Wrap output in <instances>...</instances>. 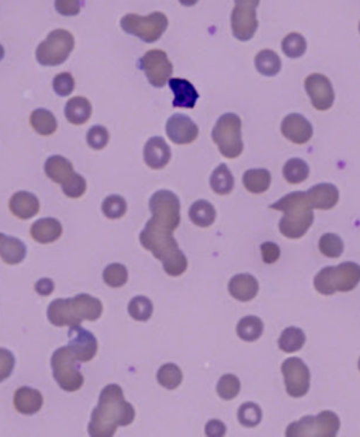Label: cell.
Returning a JSON list of instances; mask_svg holds the SVG:
<instances>
[{
  "mask_svg": "<svg viewBox=\"0 0 360 437\" xmlns=\"http://www.w3.org/2000/svg\"><path fill=\"white\" fill-rule=\"evenodd\" d=\"M134 419L135 409L125 401L120 385L109 384L100 392L88 431L91 436L112 437L116 435L119 426H128Z\"/></svg>",
  "mask_w": 360,
  "mask_h": 437,
  "instance_id": "1",
  "label": "cell"
},
{
  "mask_svg": "<svg viewBox=\"0 0 360 437\" xmlns=\"http://www.w3.org/2000/svg\"><path fill=\"white\" fill-rule=\"evenodd\" d=\"M139 242L146 250L152 252V255L162 262L163 269L169 276L178 277L186 272L187 257L179 249V245L173 238V232L159 228L148 221L144 231L139 233Z\"/></svg>",
  "mask_w": 360,
  "mask_h": 437,
  "instance_id": "2",
  "label": "cell"
},
{
  "mask_svg": "<svg viewBox=\"0 0 360 437\" xmlns=\"http://www.w3.org/2000/svg\"><path fill=\"white\" fill-rule=\"evenodd\" d=\"M102 314V301L89 294L55 300L50 304L47 311L48 321L55 327H75L81 325L83 321H98Z\"/></svg>",
  "mask_w": 360,
  "mask_h": 437,
  "instance_id": "3",
  "label": "cell"
},
{
  "mask_svg": "<svg viewBox=\"0 0 360 437\" xmlns=\"http://www.w3.org/2000/svg\"><path fill=\"white\" fill-rule=\"evenodd\" d=\"M270 209L284 214L279 222V229L286 238L290 239L303 238L314 222V209L307 193L303 192H294L284 196L272 204Z\"/></svg>",
  "mask_w": 360,
  "mask_h": 437,
  "instance_id": "4",
  "label": "cell"
},
{
  "mask_svg": "<svg viewBox=\"0 0 360 437\" xmlns=\"http://www.w3.org/2000/svg\"><path fill=\"white\" fill-rule=\"evenodd\" d=\"M359 283L360 266L352 262L324 267L314 279V287L323 296H332L337 291H352Z\"/></svg>",
  "mask_w": 360,
  "mask_h": 437,
  "instance_id": "5",
  "label": "cell"
},
{
  "mask_svg": "<svg viewBox=\"0 0 360 437\" xmlns=\"http://www.w3.org/2000/svg\"><path fill=\"white\" fill-rule=\"evenodd\" d=\"M79 359L69 346L59 347L51 357L52 374L58 385L68 392H75L82 388L85 378L79 370Z\"/></svg>",
  "mask_w": 360,
  "mask_h": 437,
  "instance_id": "6",
  "label": "cell"
},
{
  "mask_svg": "<svg viewBox=\"0 0 360 437\" xmlns=\"http://www.w3.org/2000/svg\"><path fill=\"white\" fill-rule=\"evenodd\" d=\"M168 24V17L161 11H155L148 16L129 13L125 14L120 21L121 28L127 34L135 35L148 44L158 41L166 31Z\"/></svg>",
  "mask_w": 360,
  "mask_h": 437,
  "instance_id": "7",
  "label": "cell"
},
{
  "mask_svg": "<svg viewBox=\"0 0 360 437\" xmlns=\"http://www.w3.org/2000/svg\"><path fill=\"white\" fill-rule=\"evenodd\" d=\"M74 48V35L66 30L58 28L51 31L47 40L38 45L35 58L37 62L42 66H58L69 58Z\"/></svg>",
  "mask_w": 360,
  "mask_h": 437,
  "instance_id": "8",
  "label": "cell"
},
{
  "mask_svg": "<svg viewBox=\"0 0 360 437\" xmlns=\"http://www.w3.org/2000/svg\"><path fill=\"white\" fill-rule=\"evenodd\" d=\"M240 118L237 114L227 112L221 115L213 129V141L217 144L223 156L228 159L238 158L243 151L240 135Z\"/></svg>",
  "mask_w": 360,
  "mask_h": 437,
  "instance_id": "9",
  "label": "cell"
},
{
  "mask_svg": "<svg viewBox=\"0 0 360 437\" xmlns=\"http://www.w3.org/2000/svg\"><path fill=\"white\" fill-rule=\"evenodd\" d=\"M339 418L331 411H324L318 416H306L298 422L289 425L286 435L289 437H334L339 432Z\"/></svg>",
  "mask_w": 360,
  "mask_h": 437,
  "instance_id": "10",
  "label": "cell"
},
{
  "mask_svg": "<svg viewBox=\"0 0 360 437\" xmlns=\"http://www.w3.org/2000/svg\"><path fill=\"white\" fill-rule=\"evenodd\" d=\"M151 221L175 231L180 223V202L178 196L169 190H158L149 200Z\"/></svg>",
  "mask_w": 360,
  "mask_h": 437,
  "instance_id": "11",
  "label": "cell"
},
{
  "mask_svg": "<svg viewBox=\"0 0 360 437\" xmlns=\"http://www.w3.org/2000/svg\"><path fill=\"white\" fill-rule=\"evenodd\" d=\"M139 68L145 72L148 82L153 88H163L173 72V65L169 61L165 51L152 49L148 51L139 59Z\"/></svg>",
  "mask_w": 360,
  "mask_h": 437,
  "instance_id": "12",
  "label": "cell"
},
{
  "mask_svg": "<svg viewBox=\"0 0 360 437\" xmlns=\"http://www.w3.org/2000/svg\"><path fill=\"white\" fill-rule=\"evenodd\" d=\"M281 373L284 377L287 394L290 397L301 398L308 392L311 374L307 364L301 359L298 357L287 359L281 364Z\"/></svg>",
  "mask_w": 360,
  "mask_h": 437,
  "instance_id": "13",
  "label": "cell"
},
{
  "mask_svg": "<svg viewBox=\"0 0 360 437\" xmlns=\"http://www.w3.org/2000/svg\"><path fill=\"white\" fill-rule=\"evenodd\" d=\"M306 91L313 106L320 111L331 109L335 100V93L330 79L321 74H313L306 79Z\"/></svg>",
  "mask_w": 360,
  "mask_h": 437,
  "instance_id": "14",
  "label": "cell"
},
{
  "mask_svg": "<svg viewBox=\"0 0 360 437\" xmlns=\"http://www.w3.org/2000/svg\"><path fill=\"white\" fill-rule=\"evenodd\" d=\"M68 336H69V347L76 354L81 363L91 361L96 356L99 346L98 339L92 332L82 328L81 325H75L69 327Z\"/></svg>",
  "mask_w": 360,
  "mask_h": 437,
  "instance_id": "15",
  "label": "cell"
},
{
  "mask_svg": "<svg viewBox=\"0 0 360 437\" xmlns=\"http://www.w3.org/2000/svg\"><path fill=\"white\" fill-rule=\"evenodd\" d=\"M166 134L172 142L178 145H187L197 139L199 127L190 117L175 114L166 122Z\"/></svg>",
  "mask_w": 360,
  "mask_h": 437,
  "instance_id": "16",
  "label": "cell"
},
{
  "mask_svg": "<svg viewBox=\"0 0 360 437\" xmlns=\"http://www.w3.org/2000/svg\"><path fill=\"white\" fill-rule=\"evenodd\" d=\"M281 134L293 144H307L313 138V125L301 114H289L281 122Z\"/></svg>",
  "mask_w": 360,
  "mask_h": 437,
  "instance_id": "17",
  "label": "cell"
},
{
  "mask_svg": "<svg viewBox=\"0 0 360 437\" xmlns=\"http://www.w3.org/2000/svg\"><path fill=\"white\" fill-rule=\"evenodd\" d=\"M231 27L236 38H238L240 41L250 40L257 30V18L255 8L236 6L231 14Z\"/></svg>",
  "mask_w": 360,
  "mask_h": 437,
  "instance_id": "18",
  "label": "cell"
},
{
  "mask_svg": "<svg viewBox=\"0 0 360 437\" xmlns=\"http://www.w3.org/2000/svg\"><path fill=\"white\" fill-rule=\"evenodd\" d=\"M170 156V148L161 136H152L144 146V161L153 170L163 169L169 163Z\"/></svg>",
  "mask_w": 360,
  "mask_h": 437,
  "instance_id": "19",
  "label": "cell"
},
{
  "mask_svg": "<svg viewBox=\"0 0 360 437\" xmlns=\"http://www.w3.org/2000/svg\"><path fill=\"white\" fill-rule=\"evenodd\" d=\"M169 88L175 95L173 107L180 109H193L199 100V93L196 88L186 79L182 78H170Z\"/></svg>",
  "mask_w": 360,
  "mask_h": 437,
  "instance_id": "20",
  "label": "cell"
},
{
  "mask_svg": "<svg viewBox=\"0 0 360 437\" xmlns=\"http://www.w3.org/2000/svg\"><path fill=\"white\" fill-rule=\"evenodd\" d=\"M307 196L313 209L317 210H331L339 202L338 187L330 183H321L311 187L307 192Z\"/></svg>",
  "mask_w": 360,
  "mask_h": 437,
  "instance_id": "21",
  "label": "cell"
},
{
  "mask_svg": "<svg viewBox=\"0 0 360 437\" xmlns=\"http://www.w3.org/2000/svg\"><path fill=\"white\" fill-rule=\"evenodd\" d=\"M8 209L11 214L17 218H33L40 213V200L33 193L18 192L11 196L8 202Z\"/></svg>",
  "mask_w": 360,
  "mask_h": 437,
  "instance_id": "22",
  "label": "cell"
},
{
  "mask_svg": "<svg viewBox=\"0 0 360 437\" xmlns=\"http://www.w3.org/2000/svg\"><path fill=\"white\" fill-rule=\"evenodd\" d=\"M13 402L17 412L23 415H34L42 408L44 400L40 391L30 387H21L14 392Z\"/></svg>",
  "mask_w": 360,
  "mask_h": 437,
  "instance_id": "23",
  "label": "cell"
},
{
  "mask_svg": "<svg viewBox=\"0 0 360 437\" xmlns=\"http://www.w3.org/2000/svg\"><path fill=\"white\" fill-rule=\"evenodd\" d=\"M230 294L242 303L250 301L259 291V283L252 274H237L228 284Z\"/></svg>",
  "mask_w": 360,
  "mask_h": 437,
  "instance_id": "24",
  "label": "cell"
},
{
  "mask_svg": "<svg viewBox=\"0 0 360 437\" xmlns=\"http://www.w3.org/2000/svg\"><path fill=\"white\" fill-rule=\"evenodd\" d=\"M30 233L38 243H52L62 236V225L55 218L38 219L31 225Z\"/></svg>",
  "mask_w": 360,
  "mask_h": 437,
  "instance_id": "25",
  "label": "cell"
},
{
  "mask_svg": "<svg viewBox=\"0 0 360 437\" xmlns=\"http://www.w3.org/2000/svg\"><path fill=\"white\" fill-rule=\"evenodd\" d=\"M44 169H45L47 176L58 185H64L65 182H68L75 175L74 165L66 158H64L61 155H54V156L48 158Z\"/></svg>",
  "mask_w": 360,
  "mask_h": 437,
  "instance_id": "26",
  "label": "cell"
},
{
  "mask_svg": "<svg viewBox=\"0 0 360 437\" xmlns=\"http://www.w3.org/2000/svg\"><path fill=\"white\" fill-rule=\"evenodd\" d=\"M92 115V105L88 99L78 96L71 99L65 106V117L74 125H82L89 121Z\"/></svg>",
  "mask_w": 360,
  "mask_h": 437,
  "instance_id": "27",
  "label": "cell"
},
{
  "mask_svg": "<svg viewBox=\"0 0 360 437\" xmlns=\"http://www.w3.org/2000/svg\"><path fill=\"white\" fill-rule=\"evenodd\" d=\"M242 182L249 193L262 194L270 187L272 177L270 172L266 169H250L243 173Z\"/></svg>",
  "mask_w": 360,
  "mask_h": 437,
  "instance_id": "28",
  "label": "cell"
},
{
  "mask_svg": "<svg viewBox=\"0 0 360 437\" xmlns=\"http://www.w3.org/2000/svg\"><path fill=\"white\" fill-rule=\"evenodd\" d=\"M216 216L217 214L214 206L207 200H197L196 203L192 204L189 210L190 221L200 228L211 226L216 221Z\"/></svg>",
  "mask_w": 360,
  "mask_h": 437,
  "instance_id": "29",
  "label": "cell"
},
{
  "mask_svg": "<svg viewBox=\"0 0 360 437\" xmlns=\"http://www.w3.org/2000/svg\"><path fill=\"white\" fill-rule=\"evenodd\" d=\"M30 124L37 134L44 136L54 134L58 127L55 115L45 109L34 110L30 115Z\"/></svg>",
  "mask_w": 360,
  "mask_h": 437,
  "instance_id": "30",
  "label": "cell"
},
{
  "mask_svg": "<svg viewBox=\"0 0 360 437\" xmlns=\"http://www.w3.org/2000/svg\"><path fill=\"white\" fill-rule=\"evenodd\" d=\"M234 185H236L234 176L230 172L228 166L224 165V163L217 166V169L213 172V175L210 177V186H211L213 192L217 193V194H221V196L230 194L234 189Z\"/></svg>",
  "mask_w": 360,
  "mask_h": 437,
  "instance_id": "31",
  "label": "cell"
},
{
  "mask_svg": "<svg viewBox=\"0 0 360 437\" xmlns=\"http://www.w3.org/2000/svg\"><path fill=\"white\" fill-rule=\"evenodd\" d=\"M27 247L25 245L13 236H7L3 245V249L0 252V257L7 264H18L25 259Z\"/></svg>",
  "mask_w": 360,
  "mask_h": 437,
  "instance_id": "32",
  "label": "cell"
},
{
  "mask_svg": "<svg viewBox=\"0 0 360 437\" xmlns=\"http://www.w3.org/2000/svg\"><path fill=\"white\" fill-rule=\"evenodd\" d=\"M255 65L257 72L265 76H274L281 69V61L279 55L272 49L260 51L255 58Z\"/></svg>",
  "mask_w": 360,
  "mask_h": 437,
  "instance_id": "33",
  "label": "cell"
},
{
  "mask_svg": "<svg viewBox=\"0 0 360 437\" xmlns=\"http://www.w3.org/2000/svg\"><path fill=\"white\" fill-rule=\"evenodd\" d=\"M306 343V334L300 328H286L279 337V347L286 353H294L301 350Z\"/></svg>",
  "mask_w": 360,
  "mask_h": 437,
  "instance_id": "34",
  "label": "cell"
},
{
  "mask_svg": "<svg viewBox=\"0 0 360 437\" xmlns=\"http://www.w3.org/2000/svg\"><path fill=\"white\" fill-rule=\"evenodd\" d=\"M310 175V168L307 162L303 159H290L286 162L283 168V176L284 179L291 183V185H298L303 183Z\"/></svg>",
  "mask_w": 360,
  "mask_h": 437,
  "instance_id": "35",
  "label": "cell"
},
{
  "mask_svg": "<svg viewBox=\"0 0 360 437\" xmlns=\"http://www.w3.org/2000/svg\"><path fill=\"white\" fill-rule=\"evenodd\" d=\"M156 378H158V383L163 388H166V390H176L182 384V381H183V373H182V370L176 364L168 363V364H163L158 370Z\"/></svg>",
  "mask_w": 360,
  "mask_h": 437,
  "instance_id": "36",
  "label": "cell"
},
{
  "mask_svg": "<svg viewBox=\"0 0 360 437\" xmlns=\"http://www.w3.org/2000/svg\"><path fill=\"white\" fill-rule=\"evenodd\" d=\"M237 333L245 342H255L263 333V322L257 317H245L238 322Z\"/></svg>",
  "mask_w": 360,
  "mask_h": 437,
  "instance_id": "37",
  "label": "cell"
},
{
  "mask_svg": "<svg viewBox=\"0 0 360 437\" xmlns=\"http://www.w3.org/2000/svg\"><path fill=\"white\" fill-rule=\"evenodd\" d=\"M152 313H153L152 301L146 297H142V296L134 297L128 304V314L135 321L145 322L152 317Z\"/></svg>",
  "mask_w": 360,
  "mask_h": 437,
  "instance_id": "38",
  "label": "cell"
},
{
  "mask_svg": "<svg viewBox=\"0 0 360 437\" xmlns=\"http://www.w3.org/2000/svg\"><path fill=\"white\" fill-rule=\"evenodd\" d=\"M281 49L289 58H300L307 49V41L301 34L290 33L281 41Z\"/></svg>",
  "mask_w": 360,
  "mask_h": 437,
  "instance_id": "39",
  "label": "cell"
},
{
  "mask_svg": "<svg viewBox=\"0 0 360 437\" xmlns=\"http://www.w3.org/2000/svg\"><path fill=\"white\" fill-rule=\"evenodd\" d=\"M344 240L335 233H325L320 239V250L327 257H339L344 253Z\"/></svg>",
  "mask_w": 360,
  "mask_h": 437,
  "instance_id": "40",
  "label": "cell"
},
{
  "mask_svg": "<svg viewBox=\"0 0 360 437\" xmlns=\"http://www.w3.org/2000/svg\"><path fill=\"white\" fill-rule=\"evenodd\" d=\"M240 391V383L237 375L234 374H226L220 378L219 384H217V392L219 395L226 400V401H231L234 400Z\"/></svg>",
  "mask_w": 360,
  "mask_h": 437,
  "instance_id": "41",
  "label": "cell"
},
{
  "mask_svg": "<svg viewBox=\"0 0 360 437\" xmlns=\"http://www.w3.org/2000/svg\"><path fill=\"white\" fill-rule=\"evenodd\" d=\"M238 421L245 428H255L262 421V411L253 402H245L238 409Z\"/></svg>",
  "mask_w": 360,
  "mask_h": 437,
  "instance_id": "42",
  "label": "cell"
},
{
  "mask_svg": "<svg viewBox=\"0 0 360 437\" xmlns=\"http://www.w3.org/2000/svg\"><path fill=\"white\" fill-rule=\"evenodd\" d=\"M103 280L110 287H115V289L122 287L128 280L127 267L120 263L109 264L103 272Z\"/></svg>",
  "mask_w": 360,
  "mask_h": 437,
  "instance_id": "43",
  "label": "cell"
},
{
  "mask_svg": "<svg viewBox=\"0 0 360 437\" xmlns=\"http://www.w3.org/2000/svg\"><path fill=\"white\" fill-rule=\"evenodd\" d=\"M102 211L108 218H121L127 213V202L121 196H109L103 200Z\"/></svg>",
  "mask_w": 360,
  "mask_h": 437,
  "instance_id": "44",
  "label": "cell"
},
{
  "mask_svg": "<svg viewBox=\"0 0 360 437\" xmlns=\"http://www.w3.org/2000/svg\"><path fill=\"white\" fill-rule=\"evenodd\" d=\"M109 139H110L109 131H108V128H105L103 125H95V127H92V128L88 131V135H86L88 145H89L92 149H96V151H100V149L106 148L108 144H109Z\"/></svg>",
  "mask_w": 360,
  "mask_h": 437,
  "instance_id": "45",
  "label": "cell"
},
{
  "mask_svg": "<svg viewBox=\"0 0 360 437\" xmlns=\"http://www.w3.org/2000/svg\"><path fill=\"white\" fill-rule=\"evenodd\" d=\"M61 186H62V192H64L68 197H71V199H79V197H82V196L85 194V192H86V187H88L85 177L81 176V175H78V173H75L68 182H65V183L61 185Z\"/></svg>",
  "mask_w": 360,
  "mask_h": 437,
  "instance_id": "46",
  "label": "cell"
},
{
  "mask_svg": "<svg viewBox=\"0 0 360 437\" xmlns=\"http://www.w3.org/2000/svg\"><path fill=\"white\" fill-rule=\"evenodd\" d=\"M52 88L58 96H62V98L69 96L75 89V79L71 74L62 72L54 78Z\"/></svg>",
  "mask_w": 360,
  "mask_h": 437,
  "instance_id": "47",
  "label": "cell"
},
{
  "mask_svg": "<svg viewBox=\"0 0 360 437\" xmlns=\"http://www.w3.org/2000/svg\"><path fill=\"white\" fill-rule=\"evenodd\" d=\"M14 354L7 349H0V383L7 380L14 370Z\"/></svg>",
  "mask_w": 360,
  "mask_h": 437,
  "instance_id": "48",
  "label": "cell"
},
{
  "mask_svg": "<svg viewBox=\"0 0 360 437\" xmlns=\"http://www.w3.org/2000/svg\"><path fill=\"white\" fill-rule=\"evenodd\" d=\"M81 7V0H55V8L62 16H76Z\"/></svg>",
  "mask_w": 360,
  "mask_h": 437,
  "instance_id": "49",
  "label": "cell"
},
{
  "mask_svg": "<svg viewBox=\"0 0 360 437\" xmlns=\"http://www.w3.org/2000/svg\"><path fill=\"white\" fill-rule=\"evenodd\" d=\"M260 252H262V259L265 263L272 264L274 262L279 260L280 257V247L273 243V242H265L260 246Z\"/></svg>",
  "mask_w": 360,
  "mask_h": 437,
  "instance_id": "50",
  "label": "cell"
},
{
  "mask_svg": "<svg viewBox=\"0 0 360 437\" xmlns=\"http://www.w3.org/2000/svg\"><path fill=\"white\" fill-rule=\"evenodd\" d=\"M227 433V428L221 421H210L206 425V435L210 437H221Z\"/></svg>",
  "mask_w": 360,
  "mask_h": 437,
  "instance_id": "51",
  "label": "cell"
},
{
  "mask_svg": "<svg viewBox=\"0 0 360 437\" xmlns=\"http://www.w3.org/2000/svg\"><path fill=\"white\" fill-rule=\"evenodd\" d=\"M55 289V284L51 279H41L35 283V291L40 294V296H50Z\"/></svg>",
  "mask_w": 360,
  "mask_h": 437,
  "instance_id": "52",
  "label": "cell"
},
{
  "mask_svg": "<svg viewBox=\"0 0 360 437\" xmlns=\"http://www.w3.org/2000/svg\"><path fill=\"white\" fill-rule=\"evenodd\" d=\"M260 0H236V6L246 7V8H256Z\"/></svg>",
  "mask_w": 360,
  "mask_h": 437,
  "instance_id": "53",
  "label": "cell"
},
{
  "mask_svg": "<svg viewBox=\"0 0 360 437\" xmlns=\"http://www.w3.org/2000/svg\"><path fill=\"white\" fill-rule=\"evenodd\" d=\"M180 1V4H183V6H194L199 0H179Z\"/></svg>",
  "mask_w": 360,
  "mask_h": 437,
  "instance_id": "54",
  "label": "cell"
},
{
  "mask_svg": "<svg viewBox=\"0 0 360 437\" xmlns=\"http://www.w3.org/2000/svg\"><path fill=\"white\" fill-rule=\"evenodd\" d=\"M6 235H3V233H0V252H1V249H3V245H4V240H6Z\"/></svg>",
  "mask_w": 360,
  "mask_h": 437,
  "instance_id": "55",
  "label": "cell"
},
{
  "mask_svg": "<svg viewBox=\"0 0 360 437\" xmlns=\"http://www.w3.org/2000/svg\"><path fill=\"white\" fill-rule=\"evenodd\" d=\"M3 57H4V49H3V47L0 45V61L3 59Z\"/></svg>",
  "mask_w": 360,
  "mask_h": 437,
  "instance_id": "56",
  "label": "cell"
},
{
  "mask_svg": "<svg viewBox=\"0 0 360 437\" xmlns=\"http://www.w3.org/2000/svg\"><path fill=\"white\" fill-rule=\"evenodd\" d=\"M359 370H360V359H359Z\"/></svg>",
  "mask_w": 360,
  "mask_h": 437,
  "instance_id": "57",
  "label": "cell"
},
{
  "mask_svg": "<svg viewBox=\"0 0 360 437\" xmlns=\"http://www.w3.org/2000/svg\"><path fill=\"white\" fill-rule=\"evenodd\" d=\"M359 31H360V24H359Z\"/></svg>",
  "mask_w": 360,
  "mask_h": 437,
  "instance_id": "58",
  "label": "cell"
}]
</instances>
